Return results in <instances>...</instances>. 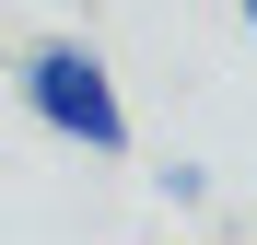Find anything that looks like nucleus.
<instances>
[{
  "instance_id": "f257e3e1",
  "label": "nucleus",
  "mask_w": 257,
  "mask_h": 245,
  "mask_svg": "<svg viewBox=\"0 0 257 245\" xmlns=\"http://www.w3.org/2000/svg\"><path fill=\"white\" fill-rule=\"evenodd\" d=\"M24 105H35V129H59V140H82L94 163H117L128 152V105H117V82H105V59L82 47V35H47V47H24Z\"/></svg>"
}]
</instances>
